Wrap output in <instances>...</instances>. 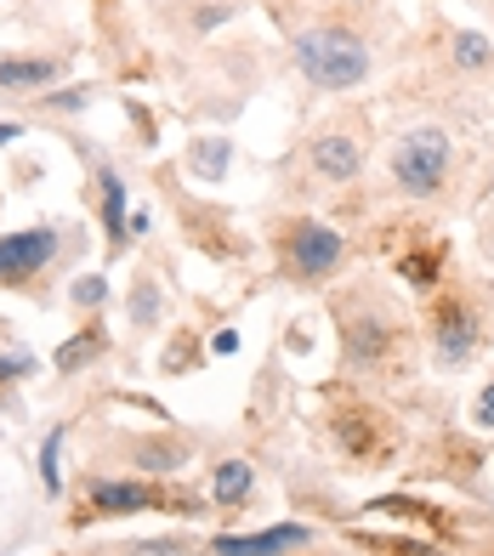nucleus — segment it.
<instances>
[{"instance_id": "nucleus-19", "label": "nucleus", "mask_w": 494, "mask_h": 556, "mask_svg": "<svg viewBox=\"0 0 494 556\" xmlns=\"http://www.w3.org/2000/svg\"><path fill=\"white\" fill-rule=\"evenodd\" d=\"M91 352H97V341H86V336H80V341H68V346L58 352V364H63V369H74L80 358H91Z\"/></svg>"}, {"instance_id": "nucleus-9", "label": "nucleus", "mask_w": 494, "mask_h": 556, "mask_svg": "<svg viewBox=\"0 0 494 556\" xmlns=\"http://www.w3.org/2000/svg\"><path fill=\"white\" fill-rule=\"evenodd\" d=\"M91 500L97 511H148V505H160V494L148 483H97Z\"/></svg>"}, {"instance_id": "nucleus-7", "label": "nucleus", "mask_w": 494, "mask_h": 556, "mask_svg": "<svg viewBox=\"0 0 494 556\" xmlns=\"http://www.w3.org/2000/svg\"><path fill=\"white\" fill-rule=\"evenodd\" d=\"M313 545V528L302 522H279L267 534H233V540H216V556H284V551H302Z\"/></svg>"}, {"instance_id": "nucleus-15", "label": "nucleus", "mask_w": 494, "mask_h": 556, "mask_svg": "<svg viewBox=\"0 0 494 556\" xmlns=\"http://www.w3.org/2000/svg\"><path fill=\"white\" fill-rule=\"evenodd\" d=\"M228 142H216V137H205V142H193V170H200V176H211V182H216V176L221 170H228Z\"/></svg>"}, {"instance_id": "nucleus-11", "label": "nucleus", "mask_w": 494, "mask_h": 556, "mask_svg": "<svg viewBox=\"0 0 494 556\" xmlns=\"http://www.w3.org/2000/svg\"><path fill=\"white\" fill-rule=\"evenodd\" d=\"M211 494H216V505H239L244 494H251V466H244V460H221L216 477H211Z\"/></svg>"}, {"instance_id": "nucleus-10", "label": "nucleus", "mask_w": 494, "mask_h": 556, "mask_svg": "<svg viewBox=\"0 0 494 556\" xmlns=\"http://www.w3.org/2000/svg\"><path fill=\"white\" fill-rule=\"evenodd\" d=\"M387 336H392V330H387L381 318H358V324H353V336H347L353 364H358V369H376V364H381V352H387Z\"/></svg>"}, {"instance_id": "nucleus-5", "label": "nucleus", "mask_w": 494, "mask_h": 556, "mask_svg": "<svg viewBox=\"0 0 494 556\" xmlns=\"http://www.w3.org/2000/svg\"><path fill=\"white\" fill-rule=\"evenodd\" d=\"M432 346H438V358H443V364H460L466 352L478 346V313L466 307V301H449V307H438Z\"/></svg>"}, {"instance_id": "nucleus-14", "label": "nucleus", "mask_w": 494, "mask_h": 556, "mask_svg": "<svg viewBox=\"0 0 494 556\" xmlns=\"http://www.w3.org/2000/svg\"><path fill=\"white\" fill-rule=\"evenodd\" d=\"M131 454H137L142 471H177V466L188 460V448L170 443V438H160V443H131Z\"/></svg>"}, {"instance_id": "nucleus-17", "label": "nucleus", "mask_w": 494, "mask_h": 556, "mask_svg": "<svg viewBox=\"0 0 494 556\" xmlns=\"http://www.w3.org/2000/svg\"><path fill=\"white\" fill-rule=\"evenodd\" d=\"M58 448H63V432H52V438H46V448H40V477H46V489H58Z\"/></svg>"}, {"instance_id": "nucleus-2", "label": "nucleus", "mask_w": 494, "mask_h": 556, "mask_svg": "<svg viewBox=\"0 0 494 556\" xmlns=\"http://www.w3.org/2000/svg\"><path fill=\"white\" fill-rule=\"evenodd\" d=\"M443 176H449V131L421 125V131H404L392 142V182L404 193L427 199V193L443 188Z\"/></svg>"}, {"instance_id": "nucleus-16", "label": "nucleus", "mask_w": 494, "mask_h": 556, "mask_svg": "<svg viewBox=\"0 0 494 556\" xmlns=\"http://www.w3.org/2000/svg\"><path fill=\"white\" fill-rule=\"evenodd\" d=\"M126 556H188L182 540H142V545H119Z\"/></svg>"}, {"instance_id": "nucleus-13", "label": "nucleus", "mask_w": 494, "mask_h": 556, "mask_svg": "<svg viewBox=\"0 0 494 556\" xmlns=\"http://www.w3.org/2000/svg\"><path fill=\"white\" fill-rule=\"evenodd\" d=\"M449 58H455V68H489L494 63V46L483 40V35H472V29H460V35H449Z\"/></svg>"}, {"instance_id": "nucleus-3", "label": "nucleus", "mask_w": 494, "mask_h": 556, "mask_svg": "<svg viewBox=\"0 0 494 556\" xmlns=\"http://www.w3.org/2000/svg\"><path fill=\"white\" fill-rule=\"evenodd\" d=\"M341 256H347V244H341L335 227H325V222H295L290 227V267H295V278H330L341 267Z\"/></svg>"}, {"instance_id": "nucleus-8", "label": "nucleus", "mask_w": 494, "mask_h": 556, "mask_svg": "<svg viewBox=\"0 0 494 556\" xmlns=\"http://www.w3.org/2000/svg\"><path fill=\"white\" fill-rule=\"evenodd\" d=\"M52 80H58L52 58H7V63H0V86H7V91H40Z\"/></svg>"}, {"instance_id": "nucleus-22", "label": "nucleus", "mask_w": 494, "mask_h": 556, "mask_svg": "<svg viewBox=\"0 0 494 556\" xmlns=\"http://www.w3.org/2000/svg\"><path fill=\"white\" fill-rule=\"evenodd\" d=\"M483 250H489V256H494V222L483 227Z\"/></svg>"}, {"instance_id": "nucleus-6", "label": "nucleus", "mask_w": 494, "mask_h": 556, "mask_svg": "<svg viewBox=\"0 0 494 556\" xmlns=\"http://www.w3.org/2000/svg\"><path fill=\"white\" fill-rule=\"evenodd\" d=\"M313 170L325 176V182H353L364 170V142L353 131H325L313 142Z\"/></svg>"}, {"instance_id": "nucleus-20", "label": "nucleus", "mask_w": 494, "mask_h": 556, "mask_svg": "<svg viewBox=\"0 0 494 556\" xmlns=\"http://www.w3.org/2000/svg\"><path fill=\"white\" fill-rule=\"evenodd\" d=\"M103 295H109V290H103V278H80V285H74V301H80V307H97Z\"/></svg>"}, {"instance_id": "nucleus-24", "label": "nucleus", "mask_w": 494, "mask_h": 556, "mask_svg": "<svg viewBox=\"0 0 494 556\" xmlns=\"http://www.w3.org/2000/svg\"><path fill=\"white\" fill-rule=\"evenodd\" d=\"M103 7H109V0H103Z\"/></svg>"}, {"instance_id": "nucleus-23", "label": "nucleus", "mask_w": 494, "mask_h": 556, "mask_svg": "<svg viewBox=\"0 0 494 556\" xmlns=\"http://www.w3.org/2000/svg\"><path fill=\"white\" fill-rule=\"evenodd\" d=\"M17 131H23V125H0V142H12Z\"/></svg>"}, {"instance_id": "nucleus-1", "label": "nucleus", "mask_w": 494, "mask_h": 556, "mask_svg": "<svg viewBox=\"0 0 494 556\" xmlns=\"http://www.w3.org/2000/svg\"><path fill=\"white\" fill-rule=\"evenodd\" d=\"M295 68H302L318 91H353L369 74V46L353 29L318 23V29H307L295 40Z\"/></svg>"}, {"instance_id": "nucleus-18", "label": "nucleus", "mask_w": 494, "mask_h": 556, "mask_svg": "<svg viewBox=\"0 0 494 556\" xmlns=\"http://www.w3.org/2000/svg\"><path fill=\"white\" fill-rule=\"evenodd\" d=\"M472 420L483 426V432H494V381L478 392V403H472Z\"/></svg>"}, {"instance_id": "nucleus-4", "label": "nucleus", "mask_w": 494, "mask_h": 556, "mask_svg": "<svg viewBox=\"0 0 494 556\" xmlns=\"http://www.w3.org/2000/svg\"><path fill=\"white\" fill-rule=\"evenodd\" d=\"M52 256H58V233H52V227H23V233H7V239H0V285H23V278H35Z\"/></svg>"}, {"instance_id": "nucleus-21", "label": "nucleus", "mask_w": 494, "mask_h": 556, "mask_svg": "<svg viewBox=\"0 0 494 556\" xmlns=\"http://www.w3.org/2000/svg\"><path fill=\"white\" fill-rule=\"evenodd\" d=\"M137 318H142V324H148V318H154V290H148V285L137 290Z\"/></svg>"}, {"instance_id": "nucleus-12", "label": "nucleus", "mask_w": 494, "mask_h": 556, "mask_svg": "<svg viewBox=\"0 0 494 556\" xmlns=\"http://www.w3.org/2000/svg\"><path fill=\"white\" fill-rule=\"evenodd\" d=\"M103 222H109V239L126 244V182L114 170H103Z\"/></svg>"}]
</instances>
